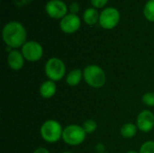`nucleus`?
Returning <instances> with one entry per match:
<instances>
[{
	"mask_svg": "<svg viewBox=\"0 0 154 153\" xmlns=\"http://www.w3.org/2000/svg\"><path fill=\"white\" fill-rule=\"evenodd\" d=\"M62 133L63 129L56 120H47L40 128L42 138L49 143H54L62 139Z\"/></svg>",
	"mask_w": 154,
	"mask_h": 153,
	"instance_id": "7ed1b4c3",
	"label": "nucleus"
},
{
	"mask_svg": "<svg viewBox=\"0 0 154 153\" xmlns=\"http://www.w3.org/2000/svg\"><path fill=\"white\" fill-rule=\"evenodd\" d=\"M104 153H108V152H104Z\"/></svg>",
	"mask_w": 154,
	"mask_h": 153,
	"instance_id": "a878e982",
	"label": "nucleus"
},
{
	"mask_svg": "<svg viewBox=\"0 0 154 153\" xmlns=\"http://www.w3.org/2000/svg\"><path fill=\"white\" fill-rule=\"evenodd\" d=\"M33 153H50V151L47 150V149H45V148H42V147H40V148H37Z\"/></svg>",
	"mask_w": 154,
	"mask_h": 153,
	"instance_id": "5701e85b",
	"label": "nucleus"
},
{
	"mask_svg": "<svg viewBox=\"0 0 154 153\" xmlns=\"http://www.w3.org/2000/svg\"><path fill=\"white\" fill-rule=\"evenodd\" d=\"M21 52L24 60L34 62L40 60L42 58L43 48L39 42L35 41H28L22 46Z\"/></svg>",
	"mask_w": 154,
	"mask_h": 153,
	"instance_id": "0eeeda50",
	"label": "nucleus"
},
{
	"mask_svg": "<svg viewBox=\"0 0 154 153\" xmlns=\"http://www.w3.org/2000/svg\"><path fill=\"white\" fill-rule=\"evenodd\" d=\"M40 95L43 98H51L52 97L56 91H57V87L54 81L52 80H46L43 83H42L40 87Z\"/></svg>",
	"mask_w": 154,
	"mask_h": 153,
	"instance_id": "f8f14e48",
	"label": "nucleus"
},
{
	"mask_svg": "<svg viewBox=\"0 0 154 153\" xmlns=\"http://www.w3.org/2000/svg\"><path fill=\"white\" fill-rule=\"evenodd\" d=\"M83 78V71L79 69L69 71L66 76V83L70 87H75L79 85Z\"/></svg>",
	"mask_w": 154,
	"mask_h": 153,
	"instance_id": "4468645a",
	"label": "nucleus"
},
{
	"mask_svg": "<svg viewBox=\"0 0 154 153\" xmlns=\"http://www.w3.org/2000/svg\"><path fill=\"white\" fill-rule=\"evenodd\" d=\"M44 71L50 80L56 82L61 80L64 78L66 73V67L60 59L52 57L46 61Z\"/></svg>",
	"mask_w": 154,
	"mask_h": 153,
	"instance_id": "20e7f679",
	"label": "nucleus"
},
{
	"mask_svg": "<svg viewBox=\"0 0 154 153\" xmlns=\"http://www.w3.org/2000/svg\"><path fill=\"white\" fill-rule=\"evenodd\" d=\"M79 9H80V6H79V3H77V2H72L69 5V11L70 12V14H77L79 13Z\"/></svg>",
	"mask_w": 154,
	"mask_h": 153,
	"instance_id": "412c9836",
	"label": "nucleus"
},
{
	"mask_svg": "<svg viewBox=\"0 0 154 153\" xmlns=\"http://www.w3.org/2000/svg\"><path fill=\"white\" fill-rule=\"evenodd\" d=\"M139 153H154V142L147 141L140 148Z\"/></svg>",
	"mask_w": 154,
	"mask_h": 153,
	"instance_id": "a211bd4d",
	"label": "nucleus"
},
{
	"mask_svg": "<svg viewBox=\"0 0 154 153\" xmlns=\"http://www.w3.org/2000/svg\"><path fill=\"white\" fill-rule=\"evenodd\" d=\"M100 14L95 7H89L86 9L83 13V21L88 25H94L99 21Z\"/></svg>",
	"mask_w": 154,
	"mask_h": 153,
	"instance_id": "ddd939ff",
	"label": "nucleus"
},
{
	"mask_svg": "<svg viewBox=\"0 0 154 153\" xmlns=\"http://www.w3.org/2000/svg\"><path fill=\"white\" fill-rule=\"evenodd\" d=\"M143 103L147 106H154V93L153 92H147L142 97Z\"/></svg>",
	"mask_w": 154,
	"mask_h": 153,
	"instance_id": "6ab92c4d",
	"label": "nucleus"
},
{
	"mask_svg": "<svg viewBox=\"0 0 154 153\" xmlns=\"http://www.w3.org/2000/svg\"><path fill=\"white\" fill-rule=\"evenodd\" d=\"M138 130L143 133H149L154 128V115L150 110H143L136 118Z\"/></svg>",
	"mask_w": 154,
	"mask_h": 153,
	"instance_id": "9d476101",
	"label": "nucleus"
},
{
	"mask_svg": "<svg viewBox=\"0 0 154 153\" xmlns=\"http://www.w3.org/2000/svg\"><path fill=\"white\" fill-rule=\"evenodd\" d=\"M82 127L87 134H90V133H93L97 130V124L96 121H94V120H87L83 123Z\"/></svg>",
	"mask_w": 154,
	"mask_h": 153,
	"instance_id": "f3484780",
	"label": "nucleus"
},
{
	"mask_svg": "<svg viewBox=\"0 0 154 153\" xmlns=\"http://www.w3.org/2000/svg\"><path fill=\"white\" fill-rule=\"evenodd\" d=\"M27 32L24 26L16 21H12L5 24L2 30L4 42L13 50L22 47L26 42Z\"/></svg>",
	"mask_w": 154,
	"mask_h": 153,
	"instance_id": "f257e3e1",
	"label": "nucleus"
},
{
	"mask_svg": "<svg viewBox=\"0 0 154 153\" xmlns=\"http://www.w3.org/2000/svg\"><path fill=\"white\" fill-rule=\"evenodd\" d=\"M69 7L62 0H50L45 5L47 14L52 19H62L68 14Z\"/></svg>",
	"mask_w": 154,
	"mask_h": 153,
	"instance_id": "6e6552de",
	"label": "nucleus"
},
{
	"mask_svg": "<svg viewBox=\"0 0 154 153\" xmlns=\"http://www.w3.org/2000/svg\"><path fill=\"white\" fill-rule=\"evenodd\" d=\"M137 125L132 123H126L125 124L120 130V133L121 135L125 138V139H131L133 137L135 136L136 133H137Z\"/></svg>",
	"mask_w": 154,
	"mask_h": 153,
	"instance_id": "2eb2a0df",
	"label": "nucleus"
},
{
	"mask_svg": "<svg viewBox=\"0 0 154 153\" xmlns=\"http://www.w3.org/2000/svg\"><path fill=\"white\" fill-rule=\"evenodd\" d=\"M120 21V13L115 7H106L101 13L99 16L98 23L106 30L114 29Z\"/></svg>",
	"mask_w": 154,
	"mask_h": 153,
	"instance_id": "423d86ee",
	"label": "nucleus"
},
{
	"mask_svg": "<svg viewBox=\"0 0 154 153\" xmlns=\"http://www.w3.org/2000/svg\"><path fill=\"white\" fill-rule=\"evenodd\" d=\"M81 26V20L78 14H68L60 22V30L67 34H72L76 32Z\"/></svg>",
	"mask_w": 154,
	"mask_h": 153,
	"instance_id": "1a4fd4ad",
	"label": "nucleus"
},
{
	"mask_svg": "<svg viewBox=\"0 0 154 153\" xmlns=\"http://www.w3.org/2000/svg\"><path fill=\"white\" fill-rule=\"evenodd\" d=\"M86 132L83 127L78 124H70L63 129L62 140L70 146H78L81 144L86 138Z\"/></svg>",
	"mask_w": 154,
	"mask_h": 153,
	"instance_id": "39448f33",
	"label": "nucleus"
},
{
	"mask_svg": "<svg viewBox=\"0 0 154 153\" xmlns=\"http://www.w3.org/2000/svg\"><path fill=\"white\" fill-rule=\"evenodd\" d=\"M7 64L13 70H20L24 64V58L21 51L12 50L7 55Z\"/></svg>",
	"mask_w": 154,
	"mask_h": 153,
	"instance_id": "9b49d317",
	"label": "nucleus"
},
{
	"mask_svg": "<svg viewBox=\"0 0 154 153\" xmlns=\"http://www.w3.org/2000/svg\"><path fill=\"white\" fill-rule=\"evenodd\" d=\"M60 153H72V152H69V151H64V152H60Z\"/></svg>",
	"mask_w": 154,
	"mask_h": 153,
	"instance_id": "393cba45",
	"label": "nucleus"
},
{
	"mask_svg": "<svg viewBox=\"0 0 154 153\" xmlns=\"http://www.w3.org/2000/svg\"><path fill=\"white\" fill-rule=\"evenodd\" d=\"M97 151L98 153H104L105 152V147H104V145L102 144V143H98L97 145Z\"/></svg>",
	"mask_w": 154,
	"mask_h": 153,
	"instance_id": "4be33fe9",
	"label": "nucleus"
},
{
	"mask_svg": "<svg viewBox=\"0 0 154 153\" xmlns=\"http://www.w3.org/2000/svg\"><path fill=\"white\" fill-rule=\"evenodd\" d=\"M126 153H139V152H137V151H133V150H132V151H128Z\"/></svg>",
	"mask_w": 154,
	"mask_h": 153,
	"instance_id": "b1692460",
	"label": "nucleus"
},
{
	"mask_svg": "<svg viewBox=\"0 0 154 153\" xmlns=\"http://www.w3.org/2000/svg\"><path fill=\"white\" fill-rule=\"evenodd\" d=\"M83 78L91 87L100 88L106 84V75L101 67L96 64H91L84 69Z\"/></svg>",
	"mask_w": 154,
	"mask_h": 153,
	"instance_id": "f03ea898",
	"label": "nucleus"
},
{
	"mask_svg": "<svg viewBox=\"0 0 154 153\" xmlns=\"http://www.w3.org/2000/svg\"><path fill=\"white\" fill-rule=\"evenodd\" d=\"M91 5L95 8H103L108 3V0H90Z\"/></svg>",
	"mask_w": 154,
	"mask_h": 153,
	"instance_id": "aec40b11",
	"label": "nucleus"
},
{
	"mask_svg": "<svg viewBox=\"0 0 154 153\" xmlns=\"http://www.w3.org/2000/svg\"><path fill=\"white\" fill-rule=\"evenodd\" d=\"M143 15L149 22L154 23V0H149L144 5Z\"/></svg>",
	"mask_w": 154,
	"mask_h": 153,
	"instance_id": "dca6fc26",
	"label": "nucleus"
}]
</instances>
